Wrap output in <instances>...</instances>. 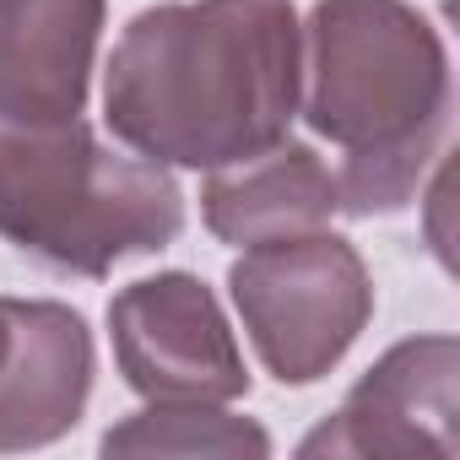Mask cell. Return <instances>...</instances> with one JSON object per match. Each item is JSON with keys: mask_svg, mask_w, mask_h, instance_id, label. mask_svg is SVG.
<instances>
[{"mask_svg": "<svg viewBox=\"0 0 460 460\" xmlns=\"http://www.w3.org/2000/svg\"><path fill=\"white\" fill-rule=\"evenodd\" d=\"M288 0H190L141 12L109 60V130L152 163L227 168L288 141L298 109Z\"/></svg>", "mask_w": 460, "mask_h": 460, "instance_id": "cell-1", "label": "cell"}, {"mask_svg": "<svg viewBox=\"0 0 460 460\" xmlns=\"http://www.w3.org/2000/svg\"><path fill=\"white\" fill-rule=\"evenodd\" d=\"M309 125L347 146L336 200L358 217L395 211L449 109V71L433 28L401 0H320L309 22Z\"/></svg>", "mask_w": 460, "mask_h": 460, "instance_id": "cell-2", "label": "cell"}, {"mask_svg": "<svg viewBox=\"0 0 460 460\" xmlns=\"http://www.w3.org/2000/svg\"><path fill=\"white\" fill-rule=\"evenodd\" d=\"M179 184L152 163L103 146L82 114L0 109V239L22 255L103 277L125 255L179 239Z\"/></svg>", "mask_w": 460, "mask_h": 460, "instance_id": "cell-3", "label": "cell"}, {"mask_svg": "<svg viewBox=\"0 0 460 460\" xmlns=\"http://www.w3.org/2000/svg\"><path fill=\"white\" fill-rule=\"evenodd\" d=\"M227 282L261 363L282 385L320 379L358 341L374 309L358 250L325 234L255 244Z\"/></svg>", "mask_w": 460, "mask_h": 460, "instance_id": "cell-4", "label": "cell"}, {"mask_svg": "<svg viewBox=\"0 0 460 460\" xmlns=\"http://www.w3.org/2000/svg\"><path fill=\"white\" fill-rule=\"evenodd\" d=\"M114 358L130 390L163 406H217L244 395L250 374L217 298L195 277L130 282L109 304Z\"/></svg>", "mask_w": 460, "mask_h": 460, "instance_id": "cell-5", "label": "cell"}, {"mask_svg": "<svg viewBox=\"0 0 460 460\" xmlns=\"http://www.w3.org/2000/svg\"><path fill=\"white\" fill-rule=\"evenodd\" d=\"M455 341H401L347 395L336 422L304 438V455H455Z\"/></svg>", "mask_w": 460, "mask_h": 460, "instance_id": "cell-6", "label": "cell"}, {"mask_svg": "<svg viewBox=\"0 0 460 460\" xmlns=\"http://www.w3.org/2000/svg\"><path fill=\"white\" fill-rule=\"evenodd\" d=\"M93 390V341L60 304L6 298L0 341V449H33L76 428Z\"/></svg>", "mask_w": 460, "mask_h": 460, "instance_id": "cell-7", "label": "cell"}, {"mask_svg": "<svg viewBox=\"0 0 460 460\" xmlns=\"http://www.w3.org/2000/svg\"><path fill=\"white\" fill-rule=\"evenodd\" d=\"M103 0H0V109L82 114Z\"/></svg>", "mask_w": 460, "mask_h": 460, "instance_id": "cell-8", "label": "cell"}, {"mask_svg": "<svg viewBox=\"0 0 460 460\" xmlns=\"http://www.w3.org/2000/svg\"><path fill=\"white\" fill-rule=\"evenodd\" d=\"M206 227L217 239L255 250V244H277V239H298L341 206L336 200V173L293 141H277L244 163H227L206 195Z\"/></svg>", "mask_w": 460, "mask_h": 460, "instance_id": "cell-9", "label": "cell"}, {"mask_svg": "<svg viewBox=\"0 0 460 460\" xmlns=\"http://www.w3.org/2000/svg\"><path fill=\"white\" fill-rule=\"evenodd\" d=\"M109 455H266V433L244 417H227V411H211V406H152L141 417H130L125 428H109L103 438Z\"/></svg>", "mask_w": 460, "mask_h": 460, "instance_id": "cell-10", "label": "cell"}, {"mask_svg": "<svg viewBox=\"0 0 460 460\" xmlns=\"http://www.w3.org/2000/svg\"><path fill=\"white\" fill-rule=\"evenodd\" d=\"M0 341H6V298H0Z\"/></svg>", "mask_w": 460, "mask_h": 460, "instance_id": "cell-11", "label": "cell"}]
</instances>
